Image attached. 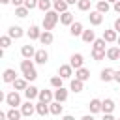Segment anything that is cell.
<instances>
[{
  "instance_id": "cell-1",
  "label": "cell",
  "mask_w": 120,
  "mask_h": 120,
  "mask_svg": "<svg viewBox=\"0 0 120 120\" xmlns=\"http://www.w3.org/2000/svg\"><path fill=\"white\" fill-rule=\"evenodd\" d=\"M21 73H22V77L28 79V81H36V79H38V71H36V66H34V60H32V58L21 60Z\"/></svg>"
},
{
  "instance_id": "cell-2",
  "label": "cell",
  "mask_w": 120,
  "mask_h": 120,
  "mask_svg": "<svg viewBox=\"0 0 120 120\" xmlns=\"http://www.w3.org/2000/svg\"><path fill=\"white\" fill-rule=\"evenodd\" d=\"M58 22H60V13L54 11V9H51V11H47V13L43 15V22H41V26H43V30H52Z\"/></svg>"
},
{
  "instance_id": "cell-3",
  "label": "cell",
  "mask_w": 120,
  "mask_h": 120,
  "mask_svg": "<svg viewBox=\"0 0 120 120\" xmlns=\"http://www.w3.org/2000/svg\"><path fill=\"white\" fill-rule=\"evenodd\" d=\"M4 101H6L9 107H21V105H22L21 96H19V92H17V90H13V92L6 94V96H4Z\"/></svg>"
},
{
  "instance_id": "cell-4",
  "label": "cell",
  "mask_w": 120,
  "mask_h": 120,
  "mask_svg": "<svg viewBox=\"0 0 120 120\" xmlns=\"http://www.w3.org/2000/svg\"><path fill=\"white\" fill-rule=\"evenodd\" d=\"M69 64H71L73 69H79V68L84 66V56H82L81 52H73V54L69 56Z\"/></svg>"
},
{
  "instance_id": "cell-5",
  "label": "cell",
  "mask_w": 120,
  "mask_h": 120,
  "mask_svg": "<svg viewBox=\"0 0 120 120\" xmlns=\"http://www.w3.org/2000/svg\"><path fill=\"white\" fill-rule=\"evenodd\" d=\"M34 62L39 64V66H45V64L49 62V52H47L45 49H38V51H36V56H34Z\"/></svg>"
},
{
  "instance_id": "cell-6",
  "label": "cell",
  "mask_w": 120,
  "mask_h": 120,
  "mask_svg": "<svg viewBox=\"0 0 120 120\" xmlns=\"http://www.w3.org/2000/svg\"><path fill=\"white\" fill-rule=\"evenodd\" d=\"M88 21H90L92 26H99V24L103 22V13H99L98 9H94V11L88 13Z\"/></svg>"
},
{
  "instance_id": "cell-7",
  "label": "cell",
  "mask_w": 120,
  "mask_h": 120,
  "mask_svg": "<svg viewBox=\"0 0 120 120\" xmlns=\"http://www.w3.org/2000/svg\"><path fill=\"white\" fill-rule=\"evenodd\" d=\"M24 34H26V32H24L21 26H17V24H13V26H9V28H8V36H9L11 39H21Z\"/></svg>"
},
{
  "instance_id": "cell-8",
  "label": "cell",
  "mask_w": 120,
  "mask_h": 120,
  "mask_svg": "<svg viewBox=\"0 0 120 120\" xmlns=\"http://www.w3.org/2000/svg\"><path fill=\"white\" fill-rule=\"evenodd\" d=\"M82 32H84V26H82V22H81V21H75V22L69 26V34H71L73 38H81V36H82Z\"/></svg>"
},
{
  "instance_id": "cell-9",
  "label": "cell",
  "mask_w": 120,
  "mask_h": 120,
  "mask_svg": "<svg viewBox=\"0 0 120 120\" xmlns=\"http://www.w3.org/2000/svg\"><path fill=\"white\" fill-rule=\"evenodd\" d=\"M15 79H17V73H15V69H13V68L4 69V73H2V81H4V82L13 84V82H15Z\"/></svg>"
},
{
  "instance_id": "cell-10",
  "label": "cell",
  "mask_w": 120,
  "mask_h": 120,
  "mask_svg": "<svg viewBox=\"0 0 120 120\" xmlns=\"http://www.w3.org/2000/svg\"><path fill=\"white\" fill-rule=\"evenodd\" d=\"M114 71H116V69H112V68H105V69H101V73H99L101 82H111V81H114Z\"/></svg>"
},
{
  "instance_id": "cell-11",
  "label": "cell",
  "mask_w": 120,
  "mask_h": 120,
  "mask_svg": "<svg viewBox=\"0 0 120 120\" xmlns=\"http://www.w3.org/2000/svg\"><path fill=\"white\" fill-rule=\"evenodd\" d=\"M38 99L43 101V103H52L54 101V90H39Z\"/></svg>"
},
{
  "instance_id": "cell-12",
  "label": "cell",
  "mask_w": 120,
  "mask_h": 120,
  "mask_svg": "<svg viewBox=\"0 0 120 120\" xmlns=\"http://www.w3.org/2000/svg\"><path fill=\"white\" fill-rule=\"evenodd\" d=\"M21 112H22V116H32V114L36 112V105H34L30 99H26V101L21 105Z\"/></svg>"
},
{
  "instance_id": "cell-13",
  "label": "cell",
  "mask_w": 120,
  "mask_h": 120,
  "mask_svg": "<svg viewBox=\"0 0 120 120\" xmlns=\"http://www.w3.org/2000/svg\"><path fill=\"white\" fill-rule=\"evenodd\" d=\"M58 75H60L62 79H71V75H73L71 64H62V66L58 68Z\"/></svg>"
},
{
  "instance_id": "cell-14",
  "label": "cell",
  "mask_w": 120,
  "mask_h": 120,
  "mask_svg": "<svg viewBox=\"0 0 120 120\" xmlns=\"http://www.w3.org/2000/svg\"><path fill=\"white\" fill-rule=\"evenodd\" d=\"M107 60L118 62V60H120V47H116V45L109 47V49H107Z\"/></svg>"
},
{
  "instance_id": "cell-15",
  "label": "cell",
  "mask_w": 120,
  "mask_h": 120,
  "mask_svg": "<svg viewBox=\"0 0 120 120\" xmlns=\"http://www.w3.org/2000/svg\"><path fill=\"white\" fill-rule=\"evenodd\" d=\"M73 22H75V17H73L71 11H64V13H60V24H64V26H71Z\"/></svg>"
},
{
  "instance_id": "cell-16",
  "label": "cell",
  "mask_w": 120,
  "mask_h": 120,
  "mask_svg": "<svg viewBox=\"0 0 120 120\" xmlns=\"http://www.w3.org/2000/svg\"><path fill=\"white\" fill-rule=\"evenodd\" d=\"M41 32H43V30H39V26H38V24H32V26L26 30V36H28L32 41H36V39L39 41V36H41Z\"/></svg>"
},
{
  "instance_id": "cell-17",
  "label": "cell",
  "mask_w": 120,
  "mask_h": 120,
  "mask_svg": "<svg viewBox=\"0 0 120 120\" xmlns=\"http://www.w3.org/2000/svg\"><path fill=\"white\" fill-rule=\"evenodd\" d=\"M103 39H105L107 43H116V39H118V32H116L114 28L103 30Z\"/></svg>"
},
{
  "instance_id": "cell-18",
  "label": "cell",
  "mask_w": 120,
  "mask_h": 120,
  "mask_svg": "<svg viewBox=\"0 0 120 120\" xmlns=\"http://www.w3.org/2000/svg\"><path fill=\"white\" fill-rule=\"evenodd\" d=\"M21 56L22 58H32L34 60V56H36V49H34V45H22L21 47Z\"/></svg>"
},
{
  "instance_id": "cell-19",
  "label": "cell",
  "mask_w": 120,
  "mask_h": 120,
  "mask_svg": "<svg viewBox=\"0 0 120 120\" xmlns=\"http://www.w3.org/2000/svg\"><path fill=\"white\" fill-rule=\"evenodd\" d=\"M69 90H71L73 94H81V92L84 90V82L75 77V79H71V82H69Z\"/></svg>"
},
{
  "instance_id": "cell-20",
  "label": "cell",
  "mask_w": 120,
  "mask_h": 120,
  "mask_svg": "<svg viewBox=\"0 0 120 120\" xmlns=\"http://www.w3.org/2000/svg\"><path fill=\"white\" fill-rule=\"evenodd\" d=\"M52 41H54L52 32H51V30H43L41 36H39V43H41V45H51Z\"/></svg>"
},
{
  "instance_id": "cell-21",
  "label": "cell",
  "mask_w": 120,
  "mask_h": 120,
  "mask_svg": "<svg viewBox=\"0 0 120 120\" xmlns=\"http://www.w3.org/2000/svg\"><path fill=\"white\" fill-rule=\"evenodd\" d=\"M38 96H39V88H38V86H34V84H28V88L24 90V98L32 101V99H36Z\"/></svg>"
},
{
  "instance_id": "cell-22",
  "label": "cell",
  "mask_w": 120,
  "mask_h": 120,
  "mask_svg": "<svg viewBox=\"0 0 120 120\" xmlns=\"http://www.w3.org/2000/svg\"><path fill=\"white\" fill-rule=\"evenodd\" d=\"M26 88H28V79H24V77H17L15 82H13V90H17V92L22 90V92H24Z\"/></svg>"
},
{
  "instance_id": "cell-23",
  "label": "cell",
  "mask_w": 120,
  "mask_h": 120,
  "mask_svg": "<svg viewBox=\"0 0 120 120\" xmlns=\"http://www.w3.org/2000/svg\"><path fill=\"white\" fill-rule=\"evenodd\" d=\"M68 99V90L64 88V86H60V88H54V101H60V103H64Z\"/></svg>"
},
{
  "instance_id": "cell-24",
  "label": "cell",
  "mask_w": 120,
  "mask_h": 120,
  "mask_svg": "<svg viewBox=\"0 0 120 120\" xmlns=\"http://www.w3.org/2000/svg\"><path fill=\"white\" fill-rule=\"evenodd\" d=\"M114 101L111 99V98H105V99H101V112H112L114 111Z\"/></svg>"
},
{
  "instance_id": "cell-25",
  "label": "cell",
  "mask_w": 120,
  "mask_h": 120,
  "mask_svg": "<svg viewBox=\"0 0 120 120\" xmlns=\"http://www.w3.org/2000/svg\"><path fill=\"white\" fill-rule=\"evenodd\" d=\"M36 112L39 114V116H47L49 112H51V109H49V103H43V101H38L36 103Z\"/></svg>"
},
{
  "instance_id": "cell-26",
  "label": "cell",
  "mask_w": 120,
  "mask_h": 120,
  "mask_svg": "<svg viewBox=\"0 0 120 120\" xmlns=\"http://www.w3.org/2000/svg\"><path fill=\"white\" fill-rule=\"evenodd\" d=\"M75 77H77L79 81H82V82H84V81H88V79H90V69H86V68L82 66V68L75 69Z\"/></svg>"
},
{
  "instance_id": "cell-27",
  "label": "cell",
  "mask_w": 120,
  "mask_h": 120,
  "mask_svg": "<svg viewBox=\"0 0 120 120\" xmlns=\"http://www.w3.org/2000/svg\"><path fill=\"white\" fill-rule=\"evenodd\" d=\"M88 109H90V112H92V114H96V112H101V99H98V98L90 99V103H88Z\"/></svg>"
},
{
  "instance_id": "cell-28",
  "label": "cell",
  "mask_w": 120,
  "mask_h": 120,
  "mask_svg": "<svg viewBox=\"0 0 120 120\" xmlns=\"http://www.w3.org/2000/svg\"><path fill=\"white\" fill-rule=\"evenodd\" d=\"M49 109H51V114H54V116H60V114L64 112V107H62L60 101H52V103H49Z\"/></svg>"
},
{
  "instance_id": "cell-29",
  "label": "cell",
  "mask_w": 120,
  "mask_h": 120,
  "mask_svg": "<svg viewBox=\"0 0 120 120\" xmlns=\"http://www.w3.org/2000/svg\"><path fill=\"white\" fill-rule=\"evenodd\" d=\"M68 8H69V4H68L66 0H56V2L52 4V9H54V11H58V13L68 11Z\"/></svg>"
},
{
  "instance_id": "cell-30",
  "label": "cell",
  "mask_w": 120,
  "mask_h": 120,
  "mask_svg": "<svg viewBox=\"0 0 120 120\" xmlns=\"http://www.w3.org/2000/svg\"><path fill=\"white\" fill-rule=\"evenodd\" d=\"M81 39H82L84 43H94V41H96V32L88 28V30H84V32H82V36H81Z\"/></svg>"
},
{
  "instance_id": "cell-31",
  "label": "cell",
  "mask_w": 120,
  "mask_h": 120,
  "mask_svg": "<svg viewBox=\"0 0 120 120\" xmlns=\"http://www.w3.org/2000/svg\"><path fill=\"white\" fill-rule=\"evenodd\" d=\"M21 118H22L21 109H17V107H9V111H8V120H21Z\"/></svg>"
},
{
  "instance_id": "cell-32",
  "label": "cell",
  "mask_w": 120,
  "mask_h": 120,
  "mask_svg": "<svg viewBox=\"0 0 120 120\" xmlns=\"http://www.w3.org/2000/svg\"><path fill=\"white\" fill-rule=\"evenodd\" d=\"M96 9H98L99 13H103V15H105V13L111 9V2H107V0H99V2L96 4Z\"/></svg>"
},
{
  "instance_id": "cell-33",
  "label": "cell",
  "mask_w": 120,
  "mask_h": 120,
  "mask_svg": "<svg viewBox=\"0 0 120 120\" xmlns=\"http://www.w3.org/2000/svg\"><path fill=\"white\" fill-rule=\"evenodd\" d=\"M52 0H39V4H38V9H41L43 13H47V11H51L52 9Z\"/></svg>"
},
{
  "instance_id": "cell-34",
  "label": "cell",
  "mask_w": 120,
  "mask_h": 120,
  "mask_svg": "<svg viewBox=\"0 0 120 120\" xmlns=\"http://www.w3.org/2000/svg\"><path fill=\"white\" fill-rule=\"evenodd\" d=\"M90 8H92V0H79L77 2L79 11H90Z\"/></svg>"
},
{
  "instance_id": "cell-35",
  "label": "cell",
  "mask_w": 120,
  "mask_h": 120,
  "mask_svg": "<svg viewBox=\"0 0 120 120\" xmlns=\"http://www.w3.org/2000/svg\"><path fill=\"white\" fill-rule=\"evenodd\" d=\"M28 13H30V9H28L26 6H17V8H15V15H17L19 19H24Z\"/></svg>"
},
{
  "instance_id": "cell-36",
  "label": "cell",
  "mask_w": 120,
  "mask_h": 120,
  "mask_svg": "<svg viewBox=\"0 0 120 120\" xmlns=\"http://www.w3.org/2000/svg\"><path fill=\"white\" fill-rule=\"evenodd\" d=\"M105 43H107V41H105L103 38H96V41L92 43V49H98V51H107V49H105Z\"/></svg>"
},
{
  "instance_id": "cell-37",
  "label": "cell",
  "mask_w": 120,
  "mask_h": 120,
  "mask_svg": "<svg viewBox=\"0 0 120 120\" xmlns=\"http://www.w3.org/2000/svg\"><path fill=\"white\" fill-rule=\"evenodd\" d=\"M92 58H94L96 62H99V60H103V58H107V51H98V49H92Z\"/></svg>"
},
{
  "instance_id": "cell-38",
  "label": "cell",
  "mask_w": 120,
  "mask_h": 120,
  "mask_svg": "<svg viewBox=\"0 0 120 120\" xmlns=\"http://www.w3.org/2000/svg\"><path fill=\"white\" fill-rule=\"evenodd\" d=\"M62 81H64V79H62L60 75H54V77H51V81H49V82H51V86H52V88H60V86H62Z\"/></svg>"
},
{
  "instance_id": "cell-39",
  "label": "cell",
  "mask_w": 120,
  "mask_h": 120,
  "mask_svg": "<svg viewBox=\"0 0 120 120\" xmlns=\"http://www.w3.org/2000/svg\"><path fill=\"white\" fill-rule=\"evenodd\" d=\"M11 41H13V39L6 34V36H2V38H0V47H2V49H8V47L11 45Z\"/></svg>"
},
{
  "instance_id": "cell-40",
  "label": "cell",
  "mask_w": 120,
  "mask_h": 120,
  "mask_svg": "<svg viewBox=\"0 0 120 120\" xmlns=\"http://www.w3.org/2000/svg\"><path fill=\"white\" fill-rule=\"evenodd\" d=\"M38 4H39V0H24V6H26L28 9H34V8H38Z\"/></svg>"
},
{
  "instance_id": "cell-41",
  "label": "cell",
  "mask_w": 120,
  "mask_h": 120,
  "mask_svg": "<svg viewBox=\"0 0 120 120\" xmlns=\"http://www.w3.org/2000/svg\"><path fill=\"white\" fill-rule=\"evenodd\" d=\"M101 120H116V118L112 116V112H103V118Z\"/></svg>"
},
{
  "instance_id": "cell-42",
  "label": "cell",
  "mask_w": 120,
  "mask_h": 120,
  "mask_svg": "<svg viewBox=\"0 0 120 120\" xmlns=\"http://www.w3.org/2000/svg\"><path fill=\"white\" fill-rule=\"evenodd\" d=\"M112 28H114V30L120 34V17H118V19H114V24H112Z\"/></svg>"
},
{
  "instance_id": "cell-43",
  "label": "cell",
  "mask_w": 120,
  "mask_h": 120,
  "mask_svg": "<svg viewBox=\"0 0 120 120\" xmlns=\"http://www.w3.org/2000/svg\"><path fill=\"white\" fill-rule=\"evenodd\" d=\"M11 4L17 8V6H24V0H11Z\"/></svg>"
},
{
  "instance_id": "cell-44",
  "label": "cell",
  "mask_w": 120,
  "mask_h": 120,
  "mask_svg": "<svg viewBox=\"0 0 120 120\" xmlns=\"http://www.w3.org/2000/svg\"><path fill=\"white\" fill-rule=\"evenodd\" d=\"M112 9H114V11H116V13H120V0H118V2H114V4H112Z\"/></svg>"
},
{
  "instance_id": "cell-45",
  "label": "cell",
  "mask_w": 120,
  "mask_h": 120,
  "mask_svg": "<svg viewBox=\"0 0 120 120\" xmlns=\"http://www.w3.org/2000/svg\"><path fill=\"white\" fill-rule=\"evenodd\" d=\"M114 81L120 84V69H116V71H114Z\"/></svg>"
},
{
  "instance_id": "cell-46",
  "label": "cell",
  "mask_w": 120,
  "mask_h": 120,
  "mask_svg": "<svg viewBox=\"0 0 120 120\" xmlns=\"http://www.w3.org/2000/svg\"><path fill=\"white\" fill-rule=\"evenodd\" d=\"M62 120H75V116H71V114H64Z\"/></svg>"
},
{
  "instance_id": "cell-47",
  "label": "cell",
  "mask_w": 120,
  "mask_h": 120,
  "mask_svg": "<svg viewBox=\"0 0 120 120\" xmlns=\"http://www.w3.org/2000/svg\"><path fill=\"white\" fill-rule=\"evenodd\" d=\"M81 120H94V116H92V112H90V114H84Z\"/></svg>"
},
{
  "instance_id": "cell-48",
  "label": "cell",
  "mask_w": 120,
  "mask_h": 120,
  "mask_svg": "<svg viewBox=\"0 0 120 120\" xmlns=\"http://www.w3.org/2000/svg\"><path fill=\"white\" fill-rule=\"evenodd\" d=\"M0 120H8V112H0Z\"/></svg>"
},
{
  "instance_id": "cell-49",
  "label": "cell",
  "mask_w": 120,
  "mask_h": 120,
  "mask_svg": "<svg viewBox=\"0 0 120 120\" xmlns=\"http://www.w3.org/2000/svg\"><path fill=\"white\" fill-rule=\"evenodd\" d=\"M66 2H68V4H69V6H75V4H77V2H79V0H66Z\"/></svg>"
},
{
  "instance_id": "cell-50",
  "label": "cell",
  "mask_w": 120,
  "mask_h": 120,
  "mask_svg": "<svg viewBox=\"0 0 120 120\" xmlns=\"http://www.w3.org/2000/svg\"><path fill=\"white\" fill-rule=\"evenodd\" d=\"M0 2H2V4H9L11 0H0Z\"/></svg>"
},
{
  "instance_id": "cell-51",
  "label": "cell",
  "mask_w": 120,
  "mask_h": 120,
  "mask_svg": "<svg viewBox=\"0 0 120 120\" xmlns=\"http://www.w3.org/2000/svg\"><path fill=\"white\" fill-rule=\"evenodd\" d=\"M107 2H111V4H114V2H118V0H107Z\"/></svg>"
},
{
  "instance_id": "cell-52",
  "label": "cell",
  "mask_w": 120,
  "mask_h": 120,
  "mask_svg": "<svg viewBox=\"0 0 120 120\" xmlns=\"http://www.w3.org/2000/svg\"><path fill=\"white\" fill-rule=\"evenodd\" d=\"M116 43H118V45H120V36H118V39H116Z\"/></svg>"
},
{
  "instance_id": "cell-53",
  "label": "cell",
  "mask_w": 120,
  "mask_h": 120,
  "mask_svg": "<svg viewBox=\"0 0 120 120\" xmlns=\"http://www.w3.org/2000/svg\"><path fill=\"white\" fill-rule=\"evenodd\" d=\"M116 120H120V118H116Z\"/></svg>"
},
{
  "instance_id": "cell-54",
  "label": "cell",
  "mask_w": 120,
  "mask_h": 120,
  "mask_svg": "<svg viewBox=\"0 0 120 120\" xmlns=\"http://www.w3.org/2000/svg\"><path fill=\"white\" fill-rule=\"evenodd\" d=\"M52 2H56V0H52Z\"/></svg>"
}]
</instances>
